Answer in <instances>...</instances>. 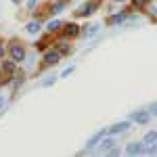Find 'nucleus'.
<instances>
[{"instance_id":"1","label":"nucleus","mask_w":157,"mask_h":157,"mask_svg":"<svg viewBox=\"0 0 157 157\" xmlns=\"http://www.w3.org/2000/svg\"><path fill=\"white\" fill-rule=\"evenodd\" d=\"M11 57L15 63H21V61L25 59V48H23V44H19V42H11Z\"/></svg>"},{"instance_id":"2","label":"nucleus","mask_w":157,"mask_h":157,"mask_svg":"<svg viewBox=\"0 0 157 157\" xmlns=\"http://www.w3.org/2000/svg\"><path fill=\"white\" fill-rule=\"evenodd\" d=\"M97 6H98V0H90V2H88L86 6H82L80 11L75 13V15H78V17H80V15H84V17H88V15H92V13L97 11Z\"/></svg>"},{"instance_id":"3","label":"nucleus","mask_w":157,"mask_h":157,"mask_svg":"<svg viewBox=\"0 0 157 157\" xmlns=\"http://www.w3.org/2000/svg\"><path fill=\"white\" fill-rule=\"evenodd\" d=\"M130 130V121H121V124H115V126H111L107 130V134H121V132H128Z\"/></svg>"},{"instance_id":"4","label":"nucleus","mask_w":157,"mask_h":157,"mask_svg":"<svg viewBox=\"0 0 157 157\" xmlns=\"http://www.w3.org/2000/svg\"><path fill=\"white\" fill-rule=\"evenodd\" d=\"M63 36L65 38H78L80 36V27L75 23H67L65 27H63Z\"/></svg>"},{"instance_id":"5","label":"nucleus","mask_w":157,"mask_h":157,"mask_svg":"<svg viewBox=\"0 0 157 157\" xmlns=\"http://www.w3.org/2000/svg\"><path fill=\"white\" fill-rule=\"evenodd\" d=\"M132 120L136 121V124H147V121H151V113H149V111H134Z\"/></svg>"},{"instance_id":"6","label":"nucleus","mask_w":157,"mask_h":157,"mask_svg":"<svg viewBox=\"0 0 157 157\" xmlns=\"http://www.w3.org/2000/svg\"><path fill=\"white\" fill-rule=\"evenodd\" d=\"M59 59H61L59 50H48L44 55V65H55V63H59Z\"/></svg>"},{"instance_id":"7","label":"nucleus","mask_w":157,"mask_h":157,"mask_svg":"<svg viewBox=\"0 0 157 157\" xmlns=\"http://www.w3.org/2000/svg\"><path fill=\"white\" fill-rule=\"evenodd\" d=\"M126 153H128V155H140V153H143V145H140V143H130V145L126 147Z\"/></svg>"},{"instance_id":"8","label":"nucleus","mask_w":157,"mask_h":157,"mask_svg":"<svg viewBox=\"0 0 157 157\" xmlns=\"http://www.w3.org/2000/svg\"><path fill=\"white\" fill-rule=\"evenodd\" d=\"M105 134H107V130H101V132H97V134H94V136H92V138L88 140V149H92V147H97L98 143L103 140V136H105Z\"/></svg>"},{"instance_id":"9","label":"nucleus","mask_w":157,"mask_h":157,"mask_svg":"<svg viewBox=\"0 0 157 157\" xmlns=\"http://www.w3.org/2000/svg\"><path fill=\"white\" fill-rule=\"evenodd\" d=\"M98 29H101V25L98 23H90V25H86L84 27V38H92L94 34H97Z\"/></svg>"},{"instance_id":"10","label":"nucleus","mask_w":157,"mask_h":157,"mask_svg":"<svg viewBox=\"0 0 157 157\" xmlns=\"http://www.w3.org/2000/svg\"><path fill=\"white\" fill-rule=\"evenodd\" d=\"M113 143H115L113 138H107V140H101V143H98V153H105V151H109V149L113 147Z\"/></svg>"},{"instance_id":"11","label":"nucleus","mask_w":157,"mask_h":157,"mask_svg":"<svg viewBox=\"0 0 157 157\" xmlns=\"http://www.w3.org/2000/svg\"><path fill=\"white\" fill-rule=\"evenodd\" d=\"M155 140H157V132L155 130H151V132H147L145 134V138H143V143H145V145H155Z\"/></svg>"},{"instance_id":"12","label":"nucleus","mask_w":157,"mask_h":157,"mask_svg":"<svg viewBox=\"0 0 157 157\" xmlns=\"http://www.w3.org/2000/svg\"><path fill=\"white\" fill-rule=\"evenodd\" d=\"M57 50H59V55H71V46L67 42H59L57 44Z\"/></svg>"},{"instance_id":"13","label":"nucleus","mask_w":157,"mask_h":157,"mask_svg":"<svg viewBox=\"0 0 157 157\" xmlns=\"http://www.w3.org/2000/svg\"><path fill=\"white\" fill-rule=\"evenodd\" d=\"M126 17H128V13L124 11V13H120V15H113V17L109 19V23H111V25H115V23H124V19H126Z\"/></svg>"},{"instance_id":"14","label":"nucleus","mask_w":157,"mask_h":157,"mask_svg":"<svg viewBox=\"0 0 157 157\" xmlns=\"http://www.w3.org/2000/svg\"><path fill=\"white\" fill-rule=\"evenodd\" d=\"M65 4H67V0H59L57 4H52V6H50V13H61L63 9H65Z\"/></svg>"},{"instance_id":"15","label":"nucleus","mask_w":157,"mask_h":157,"mask_svg":"<svg viewBox=\"0 0 157 157\" xmlns=\"http://www.w3.org/2000/svg\"><path fill=\"white\" fill-rule=\"evenodd\" d=\"M61 25H63V23H61L59 19H55V21H50V23L46 25V29H48V34H50V32H57V29H59Z\"/></svg>"},{"instance_id":"16","label":"nucleus","mask_w":157,"mask_h":157,"mask_svg":"<svg viewBox=\"0 0 157 157\" xmlns=\"http://www.w3.org/2000/svg\"><path fill=\"white\" fill-rule=\"evenodd\" d=\"M27 32H29V34H38V32H40V23H38V21L27 23Z\"/></svg>"},{"instance_id":"17","label":"nucleus","mask_w":157,"mask_h":157,"mask_svg":"<svg viewBox=\"0 0 157 157\" xmlns=\"http://www.w3.org/2000/svg\"><path fill=\"white\" fill-rule=\"evenodd\" d=\"M55 80H57V75H46V78L42 80V86H44V88H48V86L55 84Z\"/></svg>"},{"instance_id":"18","label":"nucleus","mask_w":157,"mask_h":157,"mask_svg":"<svg viewBox=\"0 0 157 157\" xmlns=\"http://www.w3.org/2000/svg\"><path fill=\"white\" fill-rule=\"evenodd\" d=\"M23 80H25V75H23V73H19V78L13 80V88H19V86L23 84Z\"/></svg>"},{"instance_id":"19","label":"nucleus","mask_w":157,"mask_h":157,"mask_svg":"<svg viewBox=\"0 0 157 157\" xmlns=\"http://www.w3.org/2000/svg\"><path fill=\"white\" fill-rule=\"evenodd\" d=\"M147 111L151 113V117H157V103H153V105H151V107L147 109Z\"/></svg>"},{"instance_id":"20","label":"nucleus","mask_w":157,"mask_h":157,"mask_svg":"<svg viewBox=\"0 0 157 157\" xmlns=\"http://www.w3.org/2000/svg\"><path fill=\"white\" fill-rule=\"evenodd\" d=\"M4 69H6V71H15V63H11V61L4 63Z\"/></svg>"},{"instance_id":"21","label":"nucleus","mask_w":157,"mask_h":157,"mask_svg":"<svg viewBox=\"0 0 157 157\" xmlns=\"http://www.w3.org/2000/svg\"><path fill=\"white\" fill-rule=\"evenodd\" d=\"M73 69H75V67H73V65H71V67H67V69H65V71L61 73V75H63V78H67L69 73H73Z\"/></svg>"},{"instance_id":"22","label":"nucleus","mask_w":157,"mask_h":157,"mask_svg":"<svg viewBox=\"0 0 157 157\" xmlns=\"http://www.w3.org/2000/svg\"><path fill=\"white\" fill-rule=\"evenodd\" d=\"M147 153H149V155H157V140H155V147H151Z\"/></svg>"},{"instance_id":"23","label":"nucleus","mask_w":157,"mask_h":157,"mask_svg":"<svg viewBox=\"0 0 157 157\" xmlns=\"http://www.w3.org/2000/svg\"><path fill=\"white\" fill-rule=\"evenodd\" d=\"M38 4V0H27V9H34Z\"/></svg>"},{"instance_id":"24","label":"nucleus","mask_w":157,"mask_h":157,"mask_svg":"<svg viewBox=\"0 0 157 157\" xmlns=\"http://www.w3.org/2000/svg\"><path fill=\"white\" fill-rule=\"evenodd\" d=\"M147 2H149V0H134V4H136V6H145Z\"/></svg>"},{"instance_id":"25","label":"nucleus","mask_w":157,"mask_h":157,"mask_svg":"<svg viewBox=\"0 0 157 157\" xmlns=\"http://www.w3.org/2000/svg\"><path fill=\"white\" fill-rule=\"evenodd\" d=\"M2 57H4V46L0 44V59H2Z\"/></svg>"},{"instance_id":"26","label":"nucleus","mask_w":157,"mask_h":157,"mask_svg":"<svg viewBox=\"0 0 157 157\" xmlns=\"http://www.w3.org/2000/svg\"><path fill=\"white\" fill-rule=\"evenodd\" d=\"M2 105H4V98H2V97H0V107H2Z\"/></svg>"},{"instance_id":"27","label":"nucleus","mask_w":157,"mask_h":157,"mask_svg":"<svg viewBox=\"0 0 157 157\" xmlns=\"http://www.w3.org/2000/svg\"><path fill=\"white\" fill-rule=\"evenodd\" d=\"M13 2H15V4H17V2H19V0H13Z\"/></svg>"},{"instance_id":"28","label":"nucleus","mask_w":157,"mask_h":157,"mask_svg":"<svg viewBox=\"0 0 157 157\" xmlns=\"http://www.w3.org/2000/svg\"><path fill=\"white\" fill-rule=\"evenodd\" d=\"M115 2H124V0H115Z\"/></svg>"},{"instance_id":"29","label":"nucleus","mask_w":157,"mask_h":157,"mask_svg":"<svg viewBox=\"0 0 157 157\" xmlns=\"http://www.w3.org/2000/svg\"><path fill=\"white\" fill-rule=\"evenodd\" d=\"M155 13H157V9H155Z\"/></svg>"}]
</instances>
